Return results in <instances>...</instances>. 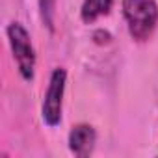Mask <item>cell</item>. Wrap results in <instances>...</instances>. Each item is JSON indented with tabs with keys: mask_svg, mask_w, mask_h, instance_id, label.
I'll return each instance as SVG.
<instances>
[{
	"mask_svg": "<svg viewBox=\"0 0 158 158\" xmlns=\"http://www.w3.org/2000/svg\"><path fill=\"white\" fill-rule=\"evenodd\" d=\"M123 17L130 37L143 43L158 26V4L154 0H123Z\"/></svg>",
	"mask_w": 158,
	"mask_h": 158,
	"instance_id": "obj_1",
	"label": "cell"
},
{
	"mask_svg": "<svg viewBox=\"0 0 158 158\" xmlns=\"http://www.w3.org/2000/svg\"><path fill=\"white\" fill-rule=\"evenodd\" d=\"M8 41L13 52V60L17 63L19 74L23 76V80L30 82L34 80L35 74V50L32 45V37L28 30L21 23H10L6 28Z\"/></svg>",
	"mask_w": 158,
	"mask_h": 158,
	"instance_id": "obj_2",
	"label": "cell"
},
{
	"mask_svg": "<svg viewBox=\"0 0 158 158\" xmlns=\"http://www.w3.org/2000/svg\"><path fill=\"white\" fill-rule=\"evenodd\" d=\"M65 84H67V71L63 67H56L50 74L48 88H47V93L43 97V108H41L43 121L48 127H58L61 121Z\"/></svg>",
	"mask_w": 158,
	"mask_h": 158,
	"instance_id": "obj_3",
	"label": "cell"
},
{
	"mask_svg": "<svg viewBox=\"0 0 158 158\" xmlns=\"http://www.w3.org/2000/svg\"><path fill=\"white\" fill-rule=\"evenodd\" d=\"M97 143V132L91 125L88 123H80L74 125L69 132V149L74 156L80 158H88Z\"/></svg>",
	"mask_w": 158,
	"mask_h": 158,
	"instance_id": "obj_4",
	"label": "cell"
},
{
	"mask_svg": "<svg viewBox=\"0 0 158 158\" xmlns=\"http://www.w3.org/2000/svg\"><path fill=\"white\" fill-rule=\"evenodd\" d=\"M115 0H84L82 10H80V19L86 24L95 23L97 19L104 17L110 13L112 6H114Z\"/></svg>",
	"mask_w": 158,
	"mask_h": 158,
	"instance_id": "obj_5",
	"label": "cell"
},
{
	"mask_svg": "<svg viewBox=\"0 0 158 158\" xmlns=\"http://www.w3.org/2000/svg\"><path fill=\"white\" fill-rule=\"evenodd\" d=\"M54 6H56V0H39L41 19L50 30H54Z\"/></svg>",
	"mask_w": 158,
	"mask_h": 158,
	"instance_id": "obj_6",
	"label": "cell"
}]
</instances>
